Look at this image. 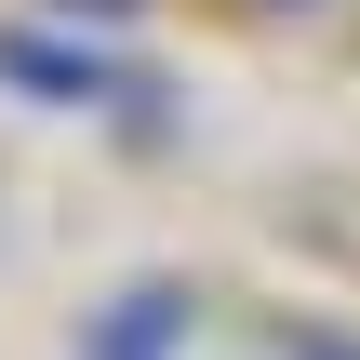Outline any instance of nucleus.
I'll return each instance as SVG.
<instances>
[{"instance_id":"nucleus-3","label":"nucleus","mask_w":360,"mask_h":360,"mask_svg":"<svg viewBox=\"0 0 360 360\" xmlns=\"http://www.w3.org/2000/svg\"><path fill=\"white\" fill-rule=\"evenodd\" d=\"M294 360H360V347H334V334H307V347H294Z\"/></svg>"},{"instance_id":"nucleus-4","label":"nucleus","mask_w":360,"mask_h":360,"mask_svg":"<svg viewBox=\"0 0 360 360\" xmlns=\"http://www.w3.org/2000/svg\"><path fill=\"white\" fill-rule=\"evenodd\" d=\"M53 13H134V0H53Z\"/></svg>"},{"instance_id":"nucleus-2","label":"nucleus","mask_w":360,"mask_h":360,"mask_svg":"<svg viewBox=\"0 0 360 360\" xmlns=\"http://www.w3.org/2000/svg\"><path fill=\"white\" fill-rule=\"evenodd\" d=\"M187 334V294H120L107 321H94V360H160Z\"/></svg>"},{"instance_id":"nucleus-1","label":"nucleus","mask_w":360,"mask_h":360,"mask_svg":"<svg viewBox=\"0 0 360 360\" xmlns=\"http://www.w3.org/2000/svg\"><path fill=\"white\" fill-rule=\"evenodd\" d=\"M0 80H13V94H53V107H80V94H120L94 53H67V40H40V27H13V40H0Z\"/></svg>"}]
</instances>
